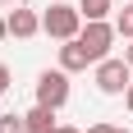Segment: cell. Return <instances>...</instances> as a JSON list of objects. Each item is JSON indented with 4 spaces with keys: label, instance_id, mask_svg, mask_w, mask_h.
Segmentation results:
<instances>
[{
    "label": "cell",
    "instance_id": "obj_2",
    "mask_svg": "<svg viewBox=\"0 0 133 133\" xmlns=\"http://www.w3.org/2000/svg\"><path fill=\"white\" fill-rule=\"evenodd\" d=\"M129 83H133V69H129L124 55H106V60L96 64V92L124 96V92H129Z\"/></svg>",
    "mask_w": 133,
    "mask_h": 133
},
{
    "label": "cell",
    "instance_id": "obj_17",
    "mask_svg": "<svg viewBox=\"0 0 133 133\" xmlns=\"http://www.w3.org/2000/svg\"><path fill=\"white\" fill-rule=\"evenodd\" d=\"M0 5H23V0H0Z\"/></svg>",
    "mask_w": 133,
    "mask_h": 133
},
{
    "label": "cell",
    "instance_id": "obj_13",
    "mask_svg": "<svg viewBox=\"0 0 133 133\" xmlns=\"http://www.w3.org/2000/svg\"><path fill=\"white\" fill-rule=\"evenodd\" d=\"M55 133H83V129H74V124H60V129H55Z\"/></svg>",
    "mask_w": 133,
    "mask_h": 133
},
{
    "label": "cell",
    "instance_id": "obj_6",
    "mask_svg": "<svg viewBox=\"0 0 133 133\" xmlns=\"http://www.w3.org/2000/svg\"><path fill=\"white\" fill-rule=\"evenodd\" d=\"M92 64V60H87V51H83L78 46V37L74 41H64V46H60V69H64V74H83V69Z\"/></svg>",
    "mask_w": 133,
    "mask_h": 133
},
{
    "label": "cell",
    "instance_id": "obj_5",
    "mask_svg": "<svg viewBox=\"0 0 133 133\" xmlns=\"http://www.w3.org/2000/svg\"><path fill=\"white\" fill-rule=\"evenodd\" d=\"M5 23H9V37H18V41H32V37L41 32V14L23 9V5H14V9L5 14Z\"/></svg>",
    "mask_w": 133,
    "mask_h": 133
},
{
    "label": "cell",
    "instance_id": "obj_7",
    "mask_svg": "<svg viewBox=\"0 0 133 133\" xmlns=\"http://www.w3.org/2000/svg\"><path fill=\"white\" fill-rule=\"evenodd\" d=\"M23 124H28V133H55V129H60L55 110H46V106H32V110L23 115Z\"/></svg>",
    "mask_w": 133,
    "mask_h": 133
},
{
    "label": "cell",
    "instance_id": "obj_4",
    "mask_svg": "<svg viewBox=\"0 0 133 133\" xmlns=\"http://www.w3.org/2000/svg\"><path fill=\"white\" fill-rule=\"evenodd\" d=\"M64 101H69V74L60 64H55V69H41V74H37V106L64 110Z\"/></svg>",
    "mask_w": 133,
    "mask_h": 133
},
{
    "label": "cell",
    "instance_id": "obj_12",
    "mask_svg": "<svg viewBox=\"0 0 133 133\" xmlns=\"http://www.w3.org/2000/svg\"><path fill=\"white\" fill-rule=\"evenodd\" d=\"M115 124H87V133H110Z\"/></svg>",
    "mask_w": 133,
    "mask_h": 133
},
{
    "label": "cell",
    "instance_id": "obj_9",
    "mask_svg": "<svg viewBox=\"0 0 133 133\" xmlns=\"http://www.w3.org/2000/svg\"><path fill=\"white\" fill-rule=\"evenodd\" d=\"M115 32H119L124 41H133V0H129V5H124L119 14H115Z\"/></svg>",
    "mask_w": 133,
    "mask_h": 133
},
{
    "label": "cell",
    "instance_id": "obj_11",
    "mask_svg": "<svg viewBox=\"0 0 133 133\" xmlns=\"http://www.w3.org/2000/svg\"><path fill=\"white\" fill-rule=\"evenodd\" d=\"M9 83H14V74H9V64H5V60H0V96L9 92Z\"/></svg>",
    "mask_w": 133,
    "mask_h": 133
},
{
    "label": "cell",
    "instance_id": "obj_14",
    "mask_svg": "<svg viewBox=\"0 0 133 133\" xmlns=\"http://www.w3.org/2000/svg\"><path fill=\"white\" fill-rule=\"evenodd\" d=\"M124 60H129V69H133V41H129V46H124Z\"/></svg>",
    "mask_w": 133,
    "mask_h": 133
},
{
    "label": "cell",
    "instance_id": "obj_16",
    "mask_svg": "<svg viewBox=\"0 0 133 133\" xmlns=\"http://www.w3.org/2000/svg\"><path fill=\"white\" fill-rule=\"evenodd\" d=\"M124 101H129V110H133V83H129V92H124Z\"/></svg>",
    "mask_w": 133,
    "mask_h": 133
},
{
    "label": "cell",
    "instance_id": "obj_8",
    "mask_svg": "<svg viewBox=\"0 0 133 133\" xmlns=\"http://www.w3.org/2000/svg\"><path fill=\"white\" fill-rule=\"evenodd\" d=\"M110 5L115 0H83L78 14H83V23H101V18H110Z\"/></svg>",
    "mask_w": 133,
    "mask_h": 133
},
{
    "label": "cell",
    "instance_id": "obj_18",
    "mask_svg": "<svg viewBox=\"0 0 133 133\" xmlns=\"http://www.w3.org/2000/svg\"><path fill=\"white\" fill-rule=\"evenodd\" d=\"M110 133H133V129H110Z\"/></svg>",
    "mask_w": 133,
    "mask_h": 133
},
{
    "label": "cell",
    "instance_id": "obj_3",
    "mask_svg": "<svg viewBox=\"0 0 133 133\" xmlns=\"http://www.w3.org/2000/svg\"><path fill=\"white\" fill-rule=\"evenodd\" d=\"M115 37H119V32H115V23H110V18H101V23H83L78 46L87 51V60H92V64H101V60L110 55V46H115Z\"/></svg>",
    "mask_w": 133,
    "mask_h": 133
},
{
    "label": "cell",
    "instance_id": "obj_1",
    "mask_svg": "<svg viewBox=\"0 0 133 133\" xmlns=\"http://www.w3.org/2000/svg\"><path fill=\"white\" fill-rule=\"evenodd\" d=\"M41 32L55 41H74L83 32V14L78 5H46V14H41Z\"/></svg>",
    "mask_w": 133,
    "mask_h": 133
},
{
    "label": "cell",
    "instance_id": "obj_10",
    "mask_svg": "<svg viewBox=\"0 0 133 133\" xmlns=\"http://www.w3.org/2000/svg\"><path fill=\"white\" fill-rule=\"evenodd\" d=\"M0 133H28L23 115H18V110H5V115H0Z\"/></svg>",
    "mask_w": 133,
    "mask_h": 133
},
{
    "label": "cell",
    "instance_id": "obj_15",
    "mask_svg": "<svg viewBox=\"0 0 133 133\" xmlns=\"http://www.w3.org/2000/svg\"><path fill=\"white\" fill-rule=\"evenodd\" d=\"M5 37H9V23H5V18H0V41H5Z\"/></svg>",
    "mask_w": 133,
    "mask_h": 133
}]
</instances>
